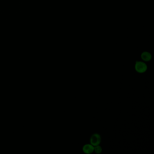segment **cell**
<instances>
[{"label":"cell","mask_w":154,"mask_h":154,"mask_svg":"<svg viewBox=\"0 0 154 154\" xmlns=\"http://www.w3.org/2000/svg\"><path fill=\"white\" fill-rule=\"evenodd\" d=\"M82 150L85 154H91L94 151V146L91 144H87L83 146Z\"/></svg>","instance_id":"3957f363"},{"label":"cell","mask_w":154,"mask_h":154,"mask_svg":"<svg viewBox=\"0 0 154 154\" xmlns=\"http://www.w3.org/2000/svg\"><path fill=\"white\" fill-rule=\"evenodd\" d=\"M101 141V136L98 133L93 134L90 138V143L94 146L99 145Z\"/></svg>","instance_id":"7a4b0ae2"},{"label":"cell","mask_w":154,"mask_h":154,"mask_svg":"<svg viewBox=\"0 0 154 154\" xmlns=\"http://www.w3.org/2000/svg\"><path fill=\"white\" fill-rule=\"evenodd\" d=\"M141 58L145 62H149L151 59V54L148 52H144L141 54Z\"/></svg>","instance_id":"277c9868"},{"label":"cell","mask_w":154,"mask_h":154,"mask_svg":"<svg viewBox=\"0 0 154 154\" xmlns=\"http://www.w3.org/2000/svg\"><path fill=\"white\" fill-rule=\"evenodd\" d=\"M94 151L97 154H100L102 152V148L99 145L95 146H94Z\"/></svg>","instance_id":"5b68a950"},{"label":"cell","mask_w":154,"mask_h":154,"mask_svg":"<svg viewBox=\"0 0 154 154\" xmlns=\"http://www.w3.org/2000/svg\"><path fill=\"white\" fill-rule=\"evenodd\" d=\"M135 68L136 72L139 73H143L147 70V65L143 62L136 61L135 65Z\"/></svg>","instance_id":"6da1fadb"}]
</instances>
